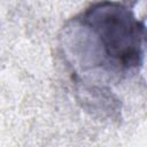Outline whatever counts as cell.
I'll return each mask as SVG.
<instances>
[{
  "label": "cell",
  "instance_id": "1",
  "mask_svg": "<svg viewBox=\"0 0 147 147\" xmlns=\"http://www.w3.org/2000/svg\"><path fill=\"white\" fill-rule=\"evenodd\" d=\"M146 28L119 1L102 0L76 15L64 28V57L80 83L117 84L144 63Z\"/></svg>",
  "mask_w": 147,
  "mask_h": 147
}]
</instances>
